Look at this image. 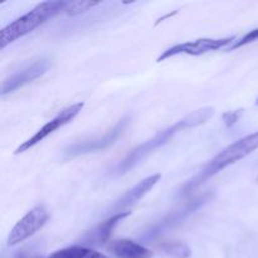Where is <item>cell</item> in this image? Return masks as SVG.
Returning <instances> with one entry per match:
<instances>
[{
	"label": "cell",
	"mask_w": 258,
	"mask_h": 258,
	"mask_svg": "<svg viewBox=\"0 0 258 258\" xmlns=\"http://www.w3.org/2000/svg\"><path fill=\"white\" fill-rule=\"evenodd\" d=\"M236 40V35L223 38H199V39L189 40V42L175 44L173 45V47L168 48L166 50H164V52L158 57L156 62H164V60L170 59V58L181 54L198 57V55L206 54V53L219 50L222 49V48L231 47Z\"/></svg>",
	"instance_id": "obj_4"
},
{
	"label": "cell",
	"mask_w": 258,
	"mask_h": 258,
	"mask_svg": "<svg viewBox=\"0 0 258 258\" xmlns=\"http://www.w3.org/2000/svg\"><path fill=\"white\" fill-rule=\"evenodd\" d=\"M107 249L117 258H153L154 256L150 249L131 239L111 241Z\"/></svg>",
	"instance_id": "obj_12"
},
{
	"label": "cell",
	"mask_w": 258,
	"mask_h": 258,
	"mask_svg": "<svg viewBox=\"0 0 258 258\" xmlns=\"http://www.w3.org/2000/svg\"><path fill=\"white\" fill-rule=\"evenodd\" d=\"M258 149V131L253 134H249V135L244 136V138L239 139L236 143L231 144L229 146H227L226 149L221 151L219 154H217L193 179L188 181L185 185L183 186V194H189L191 190H194L196 188L201 186L202 184L206 183L208 179H211L212 176L217 175L218 173H221L222 170H224L226 168H228L232 164H236L237 161L242 160V159L247 158L248 155H251L253 151H256Z\"/></svg>",
	"instance_id": "obj_2"
},
{
	"label": "cell",
	"mask_w": 258,
	"mask_h": 258,
	"mask_svg": "<svg viewBox=\"0 0 258 258\" xmlns=\"http://www.w3.org/2000/svg\"><path fill=\"white\" fill-rule=\"evenodd\" d=\"M161 251L171 258H189L191 256L190 247L180 241L165 242L160 246Z\"/></svg>",
	"instance_id": "obj_14"
},
{
	"label": "cell",
	"mask_w": 258,
	"mask_h": 258,
	"mask_svg": "<svg viewBox=\"0 0 258 258\" xmlns=\"http://www.w3.org/2000/svg\"><path fill=\"white\" fill-rule=\"evenodd\" d=\"M211 198V193H206L204 196L199 197V198L194 199V201L188 202L183 208L178 209V211H174L171 213H169L168 216L164 217L163 219L158 222V223L154 224L150 229L145 233L144 238L145 239H154L156 237L161 236L165 232L170 231V229L175 228L179 224L183 223L186 218H188L190 214H193L194 212L198 211L202 206L208 202V199Z\"/></svg>",
	"instance_id": "obj_8"
},
{
	"label": "cell",
	"mask_w": 258,
	"mask_h": 258,
	"mask_svg": "<svg viewBox=\"0 0 258 258\" xmlns=\"http://www.w3.org/2000/svg\"><path fill=\"white\" fill-rule=\"evenodd\" d=\"M243 115V110H234V111H227L223 115V122L228 128L233 127L237 122L239 121L241 116Z\"/></svg>",
	"instance_id": "obj_17"
},
{
	"label": "cell",
	"mask_w": 258,
	"mask_h": 258,
	"mask_svg": "<svg viewBox=\"0 0 258 258\" xmlns=\"http://www.w3.org/2000/svg\"><path fill=\"white\" fill-rule=\"evenodd\" d=\"M256 40H258V28H256V29H253V30H249L248 33H246V34L243 35V37H241L239 39H237L236 42L231 45V47L227 48V50H236V49H238V48L244 47V45L251 44V43L256 42Z\"/></svg>",
	"instance_id": "obj_16"
},
{
	"label": "cell",
	"mask_w": 258,
	"mask_h": 258,
	"mask_svg": "<svg viewBox=\"0 0 258 258\" xmlns=\"http://www.w3.org/2000/svg\"><path fill=\"white\" fill-rule=\"evenodd\" d=\"M82 108H83V102H78V103H75V105H71L68 106V107H66L64 110L60 111L55 117H53L52 120L48 121L43 127H40L34 135L30 136V138L28 139V140H25L23 144H20V145L15 149L14 151L15 155L25 153V151H28L29 149H32L33 146L39 144L40 141L44 140L45 138H48L50 134H53L54 131L62 128L63 126L72 122L73 118H75L81 111H82Z\"/></svg>",
	"instance_id": "obj_6"
},
{
	"label": "cell",
	"mask_w": 258,
	"mask_h": 258,
	"mask_svg": "<svg viewBox=\"0 0 258 258\" xmlns=\"http://www.w3.org/2000/svg\"><path fill=\"white\" fill-rule=\"evenodd\" d=\"M49 66V60L40 59L27 66V67L22 68V70L17 71V72H14L3 81L2 92L0 93H2V96H7L8 93L14 92L18 88H22L23 86L32 83L37 78L42 77L48 71Z\"/></svg>",
	"instance_id": "obj_9"
},
{
	"label": "cell",
	"mask_w": 258,
	"mask_h": 258,
	"mask_svg": "<svg viewBox=\"0 0 258 258\" xmlns=\"http://www.w3.org/2000/svg\"><path fill=\"white\" fill-rule=\"evenodd\" d=\"M257 181H258V179H257Z\"/></svg>",
	"instance_id": "obj_19"
},
{
	"label": "cell",
	"mask_w": 258,
	"mask_h": 258,
	"mask_svg": "<svg viewBox=\"0 0 258 258\" xmlns=\"http://www.w3.org/2000/svg\"><path fill=\"white\" fill-rule=\"evenodd\" d=\"M130 214L131 212H122V213L113 214L110 218L103 221L102 223L97 224L95 228L86 232V233L81 237L80 246L88 247V248H90V247H98L106 244L110 241V237L111 234H112L115 227L117 226L120 222H122L123 219L127 218Z\"/></svg>",
	"instance_id": "obj_10"
},
{
	"label": "cell",
	"mask_w": 258,
	"mask_h": 258,
	"mask_svg": "<svg viewBox=\"0 0 258 258\" xmlns=\"http://www.w3.org/2000/svg\"><path fill=\"white\" fill-rule=\"evenodd\" d=\"M50 213L44 206L39 204V206L34 207L30 209L22 219L18 221V223L13 227L10 231L9 237H8V244L10 247L20 244L24 242L25 239L30 238L34 236L37 232H39L43 227L47 224L49 221Z\"/></svg>",
	"instance_id": "obj_5"
},
{
	"label": "cell",
	"mask_w": 258,
	"mask_h": 258,
	"mask_svg": "<svg viewBox=\"0 0 258 258\" xmlns=\"http://www.w3.org/2000/svg\"><path fill=\"white\" fill-rule=\"evenodd\" d=\"M128 121H130V118L128 117H125L122 118V120H120L112 128H111V130H108L102 138H96V139H91V140L72 144V145H70L64 150L66 159L75 158V156L83 155V154L96 153V151H101L107 149L108 146L115 144L116 140L120 138V135L123 133L126 126L128 125Z\"/></svg>",
	"instance_id": "obj_7"
},
{
	"label": "cell",
	"mask_w": 258,
	"mask_h": 258,
	"mask_svg": "<svg viewBox=\"0 0 258 258\" xmlns=\"http://www.w3.org/2000/svg\"><path fill=\"white\" fill-rule=\"evenodd\" d=\"M100 2H91V0H77V2H68L67 8H66L64 13L70 17H76L82 13L87 12V10L92 9V8L100 5Z\"/></svg>",
	"instance_id": "obj_15"
},
{
	"label": "cell",
	"mask_w": 258,
	"mask_h": 258,
	"mask_svg": "<svg viewBox=\"0 0 258 258\" xmlns=\"http://www.w3.org/2000/svg\"><path fill=\"white\" fill-rule=\"evenodd\" d=\"M256 105H257V106H258V97H257V98H256Z\"/></svg>",
	"instance_id": "obj_18"
},
{
	"label": "cell",
	"mask_w": 258,
	"mask_h": 258,
	"mask_svg": "<svg viewBox=\"0 0 258 258\" xmlns=\"http://www.w3.org/2000/svg\"><path fill=\"white\" fill-rule=\"evenodd\" d=\"M212 116H213V108L212 107L199 108V110H196L191 113H189V115H186L181 120L176 121L174 125L169 126V127L164 128V130H160L153 138L146 140L145 143L140 144L139 146H136L134 150H131L128 155L117 165V173L126 174L128 170L135 168L138 164H140L144 159L148 158L156 149L168 144L169 140L173 139L176 134H179L180 131L188 130V128L198 127V126L206 123Z\"/></svg>",
	"instance_id": "obj_1"
},
{
	"label": "cell",
	"mask_w": 258,
	"mask_h": 258,
	"mask_svg": "<svg viewBox=\"0 0 258 258\" xmlns=\"http://www.w3.org/2000/svg\"><path fill=\"white\" fill-rule=\"evenodd\" d=\"M67 5L68 2L60 0H48L35 5L27 14L17 18L0 30V48L4 49L7 45L32 33L59 13H64Z\"/></svg>",
	"instance_id": "obj_3"
},
{
	"label": "cell",
	"mask_w": 258,
	"mask_h": 258,
	"mask_svg": "<svg viewBox=\"0 0 258 258\" xmlns=\"http://www.w3.org/2000/svg\"><path fill=\"white\" fill-rule=\"evenodd\" d=\"M161 174H154V175L148 176L144 180H141L140 183L136 184L134 188L128 189L122 197L116 201V203L113 204L111 211L115 212V214L122 213V211L127 207L134 206L135 203H138L140 199H143L149 191H151V189L156 185V184L160 181Z\"/></svg>",
	"instance_id": "obj_11"
},
{
	"label": "cell",
	"mask_w": 258,
	"mask_h": 258,
	"mask_svg": "<svg viewBox=\"0 0 258 258\" xmlns=\"http://www.w3.org/2000/svg\"><path fill=\"white\" fill-rule=\"evenodd\" d=\"M48 258H108L101 252L96 249L88 248L83 246H71L67 248H63L60 251L54 252Z\"/></svg>",
	"instance_id": "obj_13"
}]
</instances>
